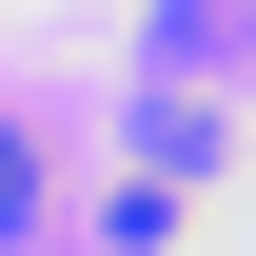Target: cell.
Segmentation results:
<instances>
[{
  "mask_svg": "<svg viewBox=\"0 0 256 256\" xmlns=\"http://www.w3.org/2000/svg\"><path fill=\"white\" fill-rule=\"evenodd\" d=\"M40 197H60V178H40V138L0 118V236H40Z\"/></svg>",
  "mask_w": 256,
  "mask_h": 256,
  "instance_id": "obj_1",
  "label": "cell"
}]
</instances>
